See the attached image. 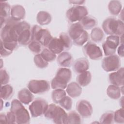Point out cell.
Wrapping results in <instances>:
<instances>
[{"label": "cell", "instance_id": "obj_31", "mask_svg": "<svg viewBox=\"0 0 124 124\" xmlns=\"http://www.w3.org/2000/svg\"><path fill=\"white\" fill-rule=\"evenodd\" d=\"M65 96L66 92L64 89H54L51 94L52 99L55 104H59Z\"/></svg>", "mask_w": 124, "mask_h": 124}, {"label": "cell", "instance_id": "obj_40", "mask_svg": "<svg viewBox=\"0 0 124 124\" xmlns=\"http://www.w3.org/2000/svg\"><path fill=\"white\" fill-rule=\"evenodd\" d=\"M0 78L1 86L7 84L10 80L9 75L5 69H0Z\"/></svg>", "mask_w": 124, "mask_h": 124}, {"label": "cell", "instance_id": "obj_45", "mask_svg": "<svg viewBox=\"0 0 124 124\" xmlns=\"http://www.w3.org/2000/svg\"><path fill=\"white\" fill-rule=\"evenodd\" d=\"M69 3H71L74 5H80L81 4H83L85 1V0H72V1H69Z\"/></svg>", "mask_w": 124, "mask_h": 124}, {"label": "cell", "instance_id": "obj_13", "mask_svg": "<svg viewBox=\"0 0 124 124\" xmlns=\"http://www.w3.org/2000/svg\"><path fill=\"white\" fill-rule=\"evenodd\" d=\"M101 66L106 72H113L118 70L121 66V60L116 55H112L105 57L102 62Z\"/></svg>", "mask_w": 124, "mask_h": 124}, {"label": "cell", "instance_id": "obj_43", "mask_svg": "<svg viewBox=\"0 0 124 124\" xmlns=\"http://www.w3.org/2000/svg\"><path fill=\"white\" fill-rule=\"evenodd\" d=\"M0 123L7 124V120L6 114L4 113H0Z\"/></svg>", "mask_w": 124, "mask_h": 124}, {"label": "cell", "instance_id": "obj_18", "mask_svg": "<svg viewBox=\"0 0 124 124\" xmlns=\"http://www.w3.org/2000/svg\"><path fill=\"white\" fill-rule=\"evenodd\" d=\"M26 12L23 6L20 5H14L11 7V16L12 19L16 21H20L25 17Z\"/></svg>", "mask_w": 124, "mask_h": 124}, {"label": "cell", "instance_id": "obj_11", "mask_svg": "<svg viewBox=\"0 0 124 124\" xmlns=\"http://www.w3.org/2000/svg\"><path fill=\"white\" fill-rule=\"evenodd\" d=\"M120 44V37L115 35H109L102 44V47L105 55L108 56L114 55L116 48Z\"/></svg>", "mask_w": 124, "mask_h": 124}, {"label": "cell", "instance_id": "obj_14", "mask_svg": "<svg viewBox=\"0 0 124 124\" xmlns=\"http://www.w3.org/2000/svg\"><path fill=\"white\" fill-rule=\"evenodd\" d=\"M76 109L79 114L84 118H89L93 113V107L86 100H79L76 105Z\"/></svg>", "mask_w": 124, "mask_h": 124}, {"label": "cell", "instance_id": "obj_27", "mask_svg": "<svg viewBox=\"0 0 124 124\" xmlns=\"http://www.w3.org/2000/svg\"><path fill=\"white\" fill-rule=\"evenodd\" d=\"M121 87L114 85L111 84L109 85L107 89V95L112 99H119L121 97Z\"/></svg>", "mask_w": 124, "mask_h": 124}, {"label": "cell", "instance_id": "obj_5", "mask_svg": "<svg viewBox=\"0 0 124 124\" xmlns=\"http://www.w3.org/2000/svg\"><path fill=\"white\" fill-rule=\"evenodd\" d=\"M72 78L70 69L62 67L58 69L54 78L51 81V87L53 89H64Z\"/></svg>", "mask_w": 124, "mask_h": 124}, {"label": "cell", "instance_id": "obj_2", "mask_svg": "<svg viewBox=\"0 0 124 124\" xmlns=\"http://www.w3.org/2000/svg\"><path fill=\"white\" fill-rule=\"evenodd\" d=\"M44 115L46 118L52 120L55 124H67V114L62 108L55 104L48 105Z\"/></svg>", "mask_w": 124, "mask_h": 124}, {"label": "cell", "instance_id": "obj_16", "mask_svg": "<svg viewBox=\"0 0 124 124\" xmlns=\"http://www.w3.org/2000/svg\"><path fill=\"white\" fill-rule=\"evenodd\" d=\"M58 64L62 67L69 68L73 63V57L71 54L67 51H63L59 54L57 58Z\"/></svg>", "mask_w": 124, "mask_h": 124}, {"label": "cell", "instance_id": "obj_23", "mask_svg": "<svg viewBox=\"0 0 124 124\" xmlns=\"http://www.w3.org/2000/svg\"><path fill=\"white\" fill-rule=\"evenodd\" d=\"M31 41V28H27L22 31L18 34L17 42L22 46L28 45Z\"/></svg>", "mask_w": 124, "mask_h": 124}, {"label": "cell", "instance_id": "obj_21", "mask_svg": "<svg viewBox=\"0 0 124 124\" xmlns=\"http://www.w3.org/2000/svg\"><path fill=\"white\" fill-rule=\"evenodd\" d=\"M17 97L18 100L22 104L28 105L32 102L34 98V95L29 89L24 88L18 92Z\"/></svg>", "mask_w": 124, "mask_h": 124}, {"label": "cell", "instance_id": "obj_44", "mask_svg": "<svg viewBox=\"0 0 124 124\" xmlns=\"http://www.w3.org/2000/svg\"><path fill=\"white\" fill-rule=\"evenodd\" d=\"M117 52H118V55L120 57H124V45L123 43H122L119 46V47H118Z\"/></svg>", "mask_w": 124, "mask_h": 124}, {"label": "cell", "instance_id": "obj_12", "mask_svg": "<svg viewBox=\"0 0 124 124\" xmlns=\"http://www.w3.org/2000/svg\"><path fill=\"white\" fill-rule=\"evenodd\" d=\"M27 87L32 93L42 94L49 91L50 84L46 80L32 79L29 81Z\"/></svg>", "mask_w": 124, "mask_h": 124}, {"label": "cell", "instance_id": "obj_7", "mask_svg": "<svg viewBox=\"0 0 124 124\" xmlns=\"http://www.w3.org/2000/svg\"><path fill=\"white\" fill-rule=\"evenodd\" d=\"M31 41H37L44 46H47L53 38L47 29H42L37 25L33 26L31 29Z\"/></svg>", "mask_w": 124, "mask_h": 124}, {"label": "cell", "instance_id": "obj_29", "mask_svg": "<svg viewBox=\"0 0 124 124\" xmlns=\"http://www.w3.org/2000/svg\"><path fill=\"white\" fill-rule=\"evenodd\" d=\"M122 5L119 0H111L108 4L109 13L113 16H118L121 12Z\"/></svg>", "mask_w": 124, "mask_h": 124}, {"label": "cell", "instance_id": "obj_1", "mask_svg": "<svg viewBox=\"0 0 124 124\" xmlns=\"http://www.w3.org/2000/svg\"><path fill=\"white\" fill-rule=\"evenodd\" d=\"M68 35L71 39L73 43L77 46L84 45L88 40L89 35L79 22L72 23L68 30Z\"/></svg>", "mask_w": 124, "mask_h": 124}, {"label": "cell", "instance_id": "obj_6", "mask_svg": "<svg viewBox=\"0 0 124 124\" xmlns=\"http://www.w3.org/2000/svg\"><path fill=\"white\" fill-rule=\"evenodd\" d=\"M10 111L13 112L16 119V123L27 124L30 123V116L28 110L17 99H14L11 104Z\"/></svg>", "mask_w": 124, "mask_h": 124}, {"label": "cell", "instance_id": "obj_30", "mask_svg": "<svg viewBox=\"0 0 124 124\" xmlns=\"http://www.w3.org/2000/svg\"><path fill=\"white\" fill-rule=\"evenodd\" d=\"M90 37L92 40L95 43H100L104 38L103 31L99 27H95L92 30Z\"/></svg>", "mask_w": 124, "mask_h": 124}, {"label": "cell", "instance_id": "obj_8", "mask_svg": "<svg viewBox=\"0 0 124 124\" xmlns=\"http://www.w3.org/2000/svg\"><path fill=\"white\" fill-rule=\"evenodd\" d=\"M88 14L86 7L81 5H76L70 8L66 13L67 19L72 23L79 22Z\"/></svg>", "mask_w": 124, "mask_h": 124}, {"label": "cell", "instance_id": "obj_38", "mask_svg": "<svg viewBox=\"0 0 124 124\" xmlns=\"http://www.w3.org/2000/svg\"><path fill=\"white\" fill-rule=\"evenodd\" d=\"M60 106L66 110H69L72 107V100L70 97L65 96L59 103Z\"/></svg>", "mask_w": 124, "mask_h": 124}, {"label": "cell", "instance_id": "obj_15", "mask_svg": "<svg viewBox=\"0 0 124 124\" xmlns=\"http://www.w3.org/2000/svg\"><path fill=\"white\" fill-rule=\"evenodd\" d=\"M109 82L118 86L124 85V68H120L116 72L110 73L108 76Z\"/></svg>", "mask_w": 124, "mask_h": 124}, {"label": "cell", "instance_id": "obj_26", "mask_svg": "<svg viewBox=\"0 0 124 124\" xmlns=\"http://www.w3.org/2000/svg\"><path fill=\"white\" fill-rule=\"evenodd\" d=\"M51 15L46 11H41L37 13L36 20L38 23L41 25H48L51 22Z\"/></svg>", "mask_w": 124, "mask_h": 124}, {"label": "cell", "instance_id": "obj_22", "mask_svg": "<svg viewBox=\"0 0 124 124\" xmlns=\"http://www.w3.org/2000/svg\"><path fill=\"white\" fill-rule=\"evenodd\" d=\"M82 92L81 87L76 82H72L68 84L66 87V93L70 97L76 98L79 96Z\"/></svg>", "mask_w": 124, "mask_h": 124}, {"label": "cell", "instance_id": "obj_19", "mask_svg": "<svg viewBox=\"0 0 124 124\" xmlns=\"http://www.w3.org/2000/svg\"><path fill=\"white\" fill-rule=\"evenodd\" d=\"M73 68L77 74H80L86 71L89 68V61L85 58H79L74 62Z\"/></svg>", "mask_w": 124, "mask_h": 124}, {"label": "cell", "instance_id": "obj_34", "mask_svg": "<svg viewBox=\"0 0 124 124\" xmlns=\"http://www.w3.org/2000/svg\"><path fill=\"white\" fill-rule=\"evenodd\" d=\"M114 122V112L108 111L103 114L100 118L101 124H112Z\"/></svg>", "mask_w": 124, "mask_h": 124}, {"label": "cell", "instance_id": "obj_37", "mask_svg": "<svg viewBox=\"0 0 124 124\" xmlns=\"http://www.w3.org/2000/svg\"><path fill=\"white\" fill-rule=\"evenodd\" d=\"M29 49L33 53L38 54L42 51V45L38 42L31 41L28 45Z\"/></svg>", "mask_w": 124, "mask_h": 124}, {"label": "cell", "instance_id": "obj_17", "mask_svg": "<svg viewBox=\"0 0 124 124\" xmlns=\"http://www.w3.org/2000/svg\"><path fill=\"white\" fill-rule=\"evenodd\" d=\"M48 48L55 54H59L65 50L62 40L57 37H53L47 46Z\"/></svg>", "mask_w": 124, "mask_h": 124}, {"label": "cell", "instance_id": "obj_4", "mask_svg": "<svg viewBox=\"0 0 124 124\" xmlns=\"http://www.w3.org/2000/svg\"><path fill=\"white\" fill-rule=\"evenodd\" d=\"M102 28L106 34L110 35L122 36L124 31V22L113 17L106 18L103 22Z\"/></svg>", "mask_w": 124, "mask_h": 124}, {"label": "cell", "instance_id": "obj_33", "mask_svg": "<svg viewBox=\"0 0 124 124\" xmlns=\"http://www.w3.org/2000/svg\"><path fill=\"white\" fill-rule=\"evenodd\" d=\"M42 58L46 62H52L56 59V54L50 51L48 48H44L40 53Z\"/></svg>", "mask_w": 124, "mask_h": 124}, {"label": "cell", "instance_id": "obj_9", "mask_svg": "<svg viewBox=\"0 0 124 124\" xmlns=\"http://www.w3.org/2000/svg\"><path fill=\"white\" fill-rule=\"evenodd\" d=\"M48 104L44 99L38 98L33 100L30 105L29 108L32 117H38L44 114L48 107Z\"/></svg>", "mask_w": 124, "mask_h": 124}, {"label": "cell", "instance_id": "obj_28", "mask_svg": "<svg viewBox=\"0 0 124 124\" xmlns=\"http://www.w3.org/2000/svg\"><path fill=\"white\" fill-rule=\"evenodd\" d=\"M14 94L13 87L10 84H5L1 86L0 98L4 100L10 99Z\"/></svg>", "mask_w": 124, "mask_h": 124}, {"label": "cell", "instance_id": "obj_24", "mask_svg": "<svg viewBox=\"0 0 124 124\" xmlns=\"http://www.w3.org/2000/svg\"><path fill=\"white\" fill-rule=\"evenodd\" d=\"M92 80V75L90 72L86 71L78 74L76 78V81L81 87H85L88 85Z\"/></svg>", "mask_w": 124, "mask_h": 124}, {"label": "cell", "instance_id": "obj_42", "mask_svg": "<svg viewBox=\"0 0 124 124\" xmlns=\"http://www.w3.org/2000/svg\"><path fill=\"white\" fill-rule=\"evenodd\" d=\"M12 52H11L9 51L8 50L5 48L3 46H0V55L1 57H5L9 55H10L11 54H12Z\"/></svg>", "mask_w": 124, "mask_h": 124}, {"label": "cell", "instance_id": "obj_32", "mask_svg": "<svg viewBox=\"0 0 124 124\" xmlns=\"http://www.w3.org/2000/svg\"><path fill=\"white\" fill-rule=\"evenodd\" d=\"M81 116L75 111H71L67 114V124H80Z\"/></svg>", "mask_w": 124, "mask_h": 124}, {"label": "cell", "instance_id": "obj_41", "mask_svg": "<svg viewBox=\"0 0 124 124\" xmlns=\"http://www.w3.org/2000/svg\"><path fill=\"white\" fill-rule=\"evenodd\" d=\"M6 117L7 120V124H15L16 123V117L14 114L11 111L6 113Z\"/></svg>", "mask_w": 124, "mask_h": 124}, {"label": "cell", "instance_id": "obj_39", "mask_svg": "<svg viewBox=\"0 0 124 124\" xmlns=\"http://www.w3.org/2000/svg\"><path fill=\"white\" fill-rule=\"evenodd\" d=\"M114 121L119 124H123L124 123V109L123 108L114 112Z\"/></svg>", "mask_w": 124, "mask_h": 124}, {"label": "cell", "instance_id": "obj_36", "mask_svg": "<svg viewBox=\"0 0 124 124\" xmlns=\"http://www.w3.org/2000/svg\"><path fill=\"white\" fill-rule=\"evenodd\" d=\"M33 61L35 65L41 69L45 68L48 65V62L42 58L40 54H38L34 56Z\"/></svg>", "mask_w": 124, "mask_h": 124}, {"label": "cell", "instance_id": "obj_10", "mask_svg": "<svg viewBox=\"0 0 124 124\" xmlns=\"http://www.w3.org/2000/svg\"><path fill=\"white\" fill-rule=\"evenodd\" d=\"M84 54L93 60H99L102 58V51L96 44L91 41L88 42L83 47Z\"/></svg>", "mask_w": 124, "mask_h": 124}, {"label": "cell", "instance_id": "obj_3", "mask_svg": "<svg viewBox=\"0 0 124 124\" xmlns=\"http://www.w3.org/2000/svg\"><path fill=\"white\" fill-rule=\"evenodd\" d=\"M18 21L11 18H8L1 27V41L4 43L18 42V34L16 30L15 25Z\"/></svg>", "mask_w": 124, "mask_h": 124}, {"label": "cell", "instance_id": "obj_25", "mask_svg": "<svg viewBox=\"0 0 124 124\" xmlns=\"http://www.w3.org/2000/svg\"><path fill=\"white\" fill-rule=\"evenodd\" d=\"M79 22L84 30H90L93 29L95 28L97 24L96 19L91 16H86Z\"/></svg>", "mask_w": 124, "mask_h": 124}, {"label": "cell", "instance_id": "obj_20", "mask_svg": "<svg viewBox=\"0 0 124 124\" xmlns=\"http://www.w3.org/2000/svg\"><path fill=\"white\" fill-rule=\"evenodd\" d=\"M0 16L1 27L5 24L6 21L10 17L11 7L10 4L5 1H0Z\"/></svg>", "mask_w": 124, "mask_h": 124}, {"label": "cell", "instance_id": "obj_35", "mask_svg": "<svg viewBox=\"0 0 124 124\" xmlns=\"http://www.w3.org/2000/svg\"><path fill=\"white\" fill-rule=\"evenodd\" d=\"M59 38L63 43L65 50H69L71 48L73 42L68 34L65 32H62L60 34Z\"/></svg>", "mask_w": 124, "mask_h": 124}]
</instances>
